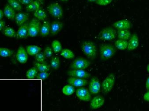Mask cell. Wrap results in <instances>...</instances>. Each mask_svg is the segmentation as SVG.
Segmentation results:
<instances>
[{"label": "cell", "instance_id": "8992f818", "mask_svg": "<svg viewBox=\"0 0 149 111\" xmlns=\"http://www.w3.org/2000/svg\"><path fill=\"white\" fill-rule=\"evenodd\" d=\"M116 77L114 74L111 73L108 75L102 84V89L104 94H108L110 92L115 83Z\"/></svg>", "mask_w": 149, "mask_h": 111}, {"label": "cell", "instance_id": "8fae6325", "mask_svg": "<svg viewBox=\"0 0 149 111\" xmlns=\"http://www.w3.org/2000/svg\"><path fill=\"white\" fill-rule=\"evenodd\" d=\"M112 27L117 30H129L132 27V23L129 20L126 19H120L112 24Z\"/></svg>", "mask_w": 149, "mask_h": 111}, {"label": "cell", "instance_id": "7402d4cb", "mask_svg": "<svg viewBox=\"0 0 149 111\" xmlns=\"http://www.w3.org/2000/svg\"><path fill=\"white\" fill-rule=\"evenodd\" d=\"M114 45L116 49L120 50H124L127 49L128 41L118 39L116 41Z\"/></svg>", "mask_w": 149, "mask_h": 111}, {"label": "cell", "instance_id": "d4e9b609", "mask_svg": "<svg viewBox=\"0 0 149 111\" xmlns=\"http://www.w3.org/2000/svg\"><path fill=\"white\" fill-rule=\"evenodd\" d=\"M33 14L36 18L40 21L45 20L47 18L46 13L42 8H39L38 10L35 11Z\"/></svg>", "mask_w": 149, "mask_h": 111}, {"label": "cell", "instance_id": "9c48e42d", "mask_svg": "<svg viewBox=\"0 0 149 111\" xmlns=\"http://www.w3.org/2000/svg\"><path fill=\"white\" fill-rule=\"evenodd\" d=\"M67 74L70 77L85 79L88 78L91 76V74L89 73L82 69H72L68 71Z\"/></svg>", "mask_w": 149, "mask_h": 111}, {"label": "cell", "instance_id": "b9f144b4", "mask_svg": "<svg viewBox=\"0 0 149 111\" xmlns=\"http://www.w3.org/2000/svg\"><path fill=\"white\" fill-rule=\"evenodd\" d=\"M146 88L147 91H149V76L146 79Z\"/></svg>", "mask_w": 149, "mask_h": 111}, {"label": "cell", "instance_id": "5b68a950", "mask_svg": "<svg viewBox=\"0 0 149 111\" xmlns=\"http://www.w3.org/2000/svg\"><path fill=\"white\" fill-rule=\"evenodd\" d=\"M47 9L49 14L54 18L60 19L63 17V8L58 3H51L47 6Z\"/></svg>", "mask_w": 149, "mask_h": 111}, {"label": "cell", "instance_id": "4316f807", "mask_svg": "<svg viewBox=\"0 0 149 111\" xmlns=\"http://www.w3.org/2000/svg\"><path fill=\"white\" fill-rule=\"evenodd\" d=\"M60 55L64 58L67 59H73L75 57L74 52L71 50L68 49L62 50Z\"/></svg>", "mask_w": 149, "mask_h": 111}, {"label": "cell", "instance_id": "8d00e7d4", "mask_svg": "<svg viewBox=\"0 0 149 111\" xmlns=\"http://www.w3.org/2000/svg\"><path fill=\"white\" fill-rule=\"evenodd\" d=\"M43 53H44L46 57H47V58H50V57H52V49L51 47L47 46V47L45 48Z\"/></svg>", "mask_w": 149, "mask_h": 111}, {"label": "cell", "instance_id": "74e56055", "mask_svg": "<svg viewBox=\"0 0 149 111\" xmlns=\"http://www.w3.org/2000/svg\"><path fill=\"white\" fill-rule=\"evenodd\" d=\"M112 0H97L96 3L100 6H106L111 3Z\"/></svg>", "mask_w": 149, "mask_h": 111}, {"label": "cell", "instance_id": "44dd1931", "mask_svg": "<svg viewBox=\"0 0 149 111\" xmlns=\"http://www.w3.org/2000/svg\"><path fill=\"white\" fill-rule=\"evenodd\" d=\"M131 33L129 30H121L117 31L118 39L127 41L131 37Z\"/></svg>", "mask_w": 149, "mask_h": 111}, {"label": "cell", "instance_id": "e575fe53", "mask_svg": "<svg viewBox=\"0 0 149 111\" xmlns=\"http://www.w3.org/2000/svg\"><path fill=\"white\" fill-rule=\"evenodd\" d=\"M46 57H45L44 53H42V52H39L38 54L35 55L36 60V62H44Z\"/></svg>", "mask_w": 149, "mask_h": 111}, {"label": "cell", "instance_id": "484cf974", "mask_svg": "<svg viewBox=\"0 0 149 111\" xmlns=\"http://www.w3.org/2000/svg\"><path fill=\"white\" fill-rule=\"evenodd\" d=\"M35 66L40 72H47L50 70V66L46 63L35 62Z\"/></svg>", "mask_w": 149, "mask_h": 111}, {"label": "cell", "instance_id": "836d02e7", "mask_svg": "<svg viewBox=\"0 0 149 111\" xmlns=\"http://www.w3.org/2000/svg\"><path fill=\"white\" fill-rule=\"evenodd\" d=\"M60 59L58 57H53L51 61V66L53 69L57 70L60 66Z\"/></svg>", "mask_w": 149, "mask_h": 111}, {"label": "cell", "instance_id": "d6a6232c", "mask_svg": "<svg viewBox=\"0 0 149 111\" xmlns=\"http://www.w3.org/2000/svg\"><path fill=\"white\" fill-rule=\"evenodd\" d=\"M13 51L8 48H0V56L2 57H9L13 55Z\"/></svg>", "mask_w": 149, "mask_h": 111}, {"label": "cell", "instance_id": "9a60e30c", "mask_svg": "<svg viewBox=\"0 0 149 111\" xmlns=\"http://www.w3.org/2000/svg\"><path fill=\"white\" fill-rule=\"evenodd\" d=\"M139 38L136 34H134L128 41L127 50L129 51L135 50L139 46Z\"/></svg>", "mask_w": 149, "mask_h": 111}, {"label": "cell", "instance_id": "2e32d148", "mask_svg": "<svg viewBox=\"0 0 149 111\" xmlns=\"http://www.w3.org/2000/svg\"><path fill=\"white\" fill-rule=\"evenodd\" d=\"M29 23H24L19 28L17 33V38L18 39H25L28 37Z\"/></svg>", "mask_w": 149, "mask_h": 111}, {"label": "cell", "instance_id": "e0dca14e", "mask_svg": "<svg viewBox=\"0 0 149 111\" xmlns=\"http://www.w3.org/2000/svg\"><path fill=\"white\" fill-rule=\"evenodd\" d=\"M63 23L62 22L54 21L51 24V33L53 36L57 35L63 29Z\"/></svg>", "mask_w": 149, "mask_h": 111}, {"label": "cell", "instance_id": "4dcf8cb0", "mask_svg": "<svg viewBox=\"0 0 149 111\" xmlns=\"http://www.w3.org/2000/svg\"><path fill=\"white\" fill-rule=\"evenodd\" d=\"M52 49L54 53H58L62 50V44L58 40H54L52 43Z\"/></svg>", "mask_w": 149, "mask_h": 111}, {"label": "cell", "instance_id": "60d3db41", "mask_svg": "<svg viewBox=\"0 0 149 111\" xmlns=\"http://www.w3.org/2000/svg\"><path fill=\"white\" fill-rule=\"evenodd\" d=\"M143 99L145 101L149 102V91H147L144 94Z\"/></svg>", "mask_w": 149, "mask_h": 111}, {"label": "cell", "instance_id": "7c38bea8", "mask_svg": "<svg viewBox=\"0 0 149 111\" xmlns=\"http://www.w3.org/2000/svg\"><path fill=\"white\" fill-rule=\"evenodd\" d=\"M67 83L74 87H81L87 85L88 81L85 79L70 77L67 80Z\"/></svg>", "mask_w": 149, "mask_h": 111}, {"label": "cell", "instance_id": "f546056e", "mask_svg": "<svg viewBox=\"0 0 149 111\" xmlns=\"http://www.w3.org/2000/svg\"><path fill=\"white\" fill-rule=\"evenodd\" d=\"M62 91L63 94L65 95H71L74 93V87L70 84L66 85L63 87Z\"/></svg>", "mask_w": 149, "mask_h": 111}, {"label": "cell", "instance_id": "f35d334b", "mask_svg": "<svg viewBox=\"0 0 149 111\" xmlns=\"http://www.w3.org/2000/svg\"><path fill=\"white\" fill-rule=\"evenodd\" d=\"M21 4L28 5L33 1V0H18Z\"/></svg>", "mask_w": 149, "mask_h": 111}, {"label": "cell", "instance_id": "277c9868", "mask_svg": "<svg viewBox=\"0 0 149 111\" xmlns=\"http://www.w3.org/2000/svg\"><path fill=\"white\" fill-rule=\"evenodd\" d=\"M41 24L40 20L37 19L33 18L29 24L28 36L35 37L39 34L40 30Z\"/></svg>", "mask_w": 149, "mask_h": 111}, {"label": "cell", "instance_id": "52a82bcc", "mask_svg": "<svg viewBox=\"0 0 149 111\" xmlns=\"http://www.w3.org/2000/svg\"><path fill=\"white\" fill-rule=\"evenodd\" d=\"M90 61L83 57H78L75 59L70 65L71 69H82L85 70L91 65Z\"/></svg>", "mask_w": 149, "mask_h": 111}, {"label": "cell", "instance_id": "7dc6e473", "mask_svg": "<svg viewBox=\"0 0 149 111\" xmlns=\"http://www.w3.org/2000/svg\"><path fill=\"white\" fill-rule=\"evenodd\" d=\"M60 1H63V2H66L68 1V0H59Z\"/></svg>", "mask_w": 149, "mask_h": 111}, {"label": "cell", "instance_id": "d6986e66", "mask_svg": "<svg viewBox=\"0 0 149 111\" xmlns=\"http://www.w3.org/2000/svg\"><path fill=\"white\" fill-rule=\"evenodd\" d=\"M3 12L5 16L8 19L12 20L15 19L16 15V11L10 6V5L8 4L6 5L4 8Z\"/></svg>", "mask_w": 149, "mask_h": 111}, {"label": "cell", "instance_id": "3957f363", "mask_svg": "<svg viewBox=\"0 0 149 111\" xmlns=\"http://www.w3.org/2000/svg\"><path fill=\"white\" fill-rule=\"evenodd\" d=\"M117 35V32L112 27H106L102 29L99 34V39L102 41H111L115 39Z\"/></svg>", "mask_w": 149, "mask_h": 111}, {"label": "cell", "instance_id": "4fadbf2b", "mask_svg": "<svg viewBox=\"0 0 149 111\" xmlns=\"http://www.w3.org/2000/svg\"><path fill=\"white\" fill-rule=\"evenodd\" d=\"M17 60L21 63H25L28 60V53L26 49L22 46H19L16 55Z\"/></svg>", "mask_w": 149, "mask_h": 111}, {"label": "cell", "instance_id": "6da1fadb", "mask_svg": "<svg viewBox=\"0 0 149 111\" xmlns=\"http://www.w3.org/2000/svg\"><path fill=\"white\" fill-rule=\"evenodd\" d=\"M100 59L105 61L114 56L116 52V48L112 44H103L100 45Z\"/></svg>", "mask_w": 149, "mask_h": 111}, {"label": "cell", "instance_id": "ba28073f", "mask_svg": "<svg viewBox=\"0 0 149 111\" xmlns=\"http://www.w3.org/2000/svg\"><path fill=\"white\" fill-rule=\"evenodd\" d=\"M76 94L80 100L83 101H90L92 96L89 90L85 87H80L76 91Z\"/></svg>", "mask_w": 149, "mask_h": 111}, {"label": "cell", "instance_id": "ffe728a7", "mask_svg": "<svg viewBox=\"0 0 149 111\" xmlns=\"http://www.w3.org/2000/svg\"><path fill=\"white\" fill-rule=\"evenodd\" d=\"M51 32V24L49 21H45L43 22L40 30V35L42 37L48 36Z\"/></svg>", "mask_w": 149, "mask_h": 111}, {"label": "cell", "instance_id": "603a6c76", "mask_svg": "<svg viewBox=\"0 0 149 111\" xmlns=\"http://www.w3.org/2000/svg\"><path fill=\"white\" fill-rule=\"evenodd\" d=\"M26 50L29 55L33 56L40 52L42 49L37 46L29 45L27 46Z\"/></svg>", "mask_w": 149, "mask_h": 111}, {"label": "cell", "instance_id": "d590c367", "mask_svg": "<svg viewBox=\"0 0 149 111\" xmlns=\"http://www.w3.org/2000/svg\"><path fill=\"white\" fill-rule=\"evenodd\" d=\"M50 74L47 72H40L38 74L36 78L37 79H41V80H45L48 78Z\"/></svg>", "mask_w": 149, "mask_h": 111}, {"label": "cell", "instance_id": "f6af8a7d", "mask_svg": "<svg viewBox=\"0 0 149 111\" xmlns=\"http://www.w3.org/2000/svg\"><path fill=\"white\" fill-rule=\"evenodd\" d=\"M97 0H88L89 2H96Z\"/></svg>", "mask_w": 149, "mask_h": 111}, {"label": "cell", "instance_id": "cb8c5ba5", "mask_svg": "<svg viewBox=\"0 0 149 111\" xmlns=\"http://www.w3.org/2000/svg\"><path fill=\"white\" fill-rule=\"evenodd\" d=\"M40 8V3L37 0L33 1L29 5H27L26 9L28 12H35Z\"/></svg>", "mask_w": 149, "mask_h": 111}, {"label": "cell", "instance_id": "f1b7e54d", "mask_svg": "<svg viewBox=\"0 0 149 111\" xmlns=\"http://www.w3.org/2000/svg\"><path fill=\"white\" fill-rule=\"evenodd\" d=\"M10 5L15 11H20L22 10V6L18 0H7Z\"/></svg>", "mask_w": 149, "mask_h": 111}, {"label": "cell", "instance_id": "83f0119b", "mask_svg": "<svg viewBox=\"0 0 149 111\" xmlns=\"http://www.w3.org/2000/svg\"><path fill=\"white\" fill-rule=\"evenodd\" d=\"M4 35L10 38H15L17 37V33L13 28L10 27H6L3 30Z\"/></svg>", "mask_w": 149, "mask_h": 111}, {"label": "cell", "instance_id": "1f68e13d", "mask_svg": "<svg viewBox=\"0 0 149 111\" xmlns=\"http://www.w3.org/2000/svg\"><path fill=\"white\" fill-rule=\"evenodd\" d=\"M38 74V69L36 67H34L27 71L26 76L29 79H33L37 76Z\"/></svg>", "mask_w": 149, "mask_h": 111}, {"label": "cell", "instance_id": "7a4b0ae2", "mask_svg": "<svg viewBox=\"0 0 149 111\" xmlns=\"http://www.w3.org/2000/svg\"><path fill=\"white\" fill-rule=\"evenodd\" d=\"M81 50L88 59L94 60L97 56V50L95 44L92 41H85L81 45Z\"/></svg>", "mask_w": 149, "mask_h": 111}, {"label": "cell", "instance_id": "bcb514c9", "mask_svg": "<svg viewBox=\"0 0 149 111\" xmlns=\"http://www.w3.org/2000/svg\"><path fill=\"white\" fill-rule=\"evenodd\" d=\"M146 69H147V72L149 73V64L147 65V67H146Z\"/></svg>", "mask_w": 149, "mask_h": 111}, {"label": "cell", "instance_id": "ee69618b", "mask_svg": "<svg viewBox=\"0 0 149 111\" xmlns=\"http://www.w3.org/2000/svg\"><path fill=\"white\" fill-rule=\"evenodd\" d=\"M37 1H39L40 4H42L44 3V1H45V0H37Z\"/></svg>", "mask_w": 149, "mask_h": 111}, {"label": "cell", "instance_id": "ac0fdd59", "mask_svg": "<svg viewBox=\"0 0 149 111\" xmlns=\"http://www.w3.org/2000/svg\"><path fill=\"white\" fill-rule=\"evenodd\" d=\"M29 15L26 12H19L16 14L15 20L16 23L18 26H21L26 23V21L29 19Z\"/></svg>", "mask_w": 149, "mask_h": 111}, {"label": "cell", "instance_id": "7bdbcfd3", "mask_svg": "<svg viewBox=\"0 0 149 111\" xmlns=\"http://www.w3.org/2000/svg\"><path fill=\"white\" fill-rule=\"evenodd\" d=\"M4 16L3 11L1 9H0V20H1Z\"/></svg>", "mask_w": 149, "mask_h": 111}, {"label": "cell", "instance_id": "30bf717a", "mask_svg": "<svg viewBox=\"0 0 149 111\" xmlns=\"http://www.w3.org/2000/svg\"><path fill=\"white\" fill-rule=\"evenodd\" d=\"M100 83L98 79L96 77H93L89 84V91L91 94H96L100 91Z\"/></svg>", "mask_w": 149, "mask_h": 111}, {"label": "cell", "instance_id": "5bb4252c", "mask_svg": "<svg viewBox=\"0 0 149 111\" xmlns=\"http://www.w3.org/2000/svg\"><path fill=\"white\" fill-rule=\"evenodd\" d=\"M105 101L104 97L97 95L93 98L90 102V107L93 109H97L102 107Z\"/></svg>", "mask_w": 149, "mask_h": 111}, {"label": "cell", "instance_id": "ab89813d", "mask_svg": "<svg viewBox=\"0 0 149 111\" xmlns=\"http://www.w3.org/2000/svg\"><path fill=\"white\" fill-rule=\"evenodd\" d=\"M6 22L4 20H0V31L3 30L6 27Z\"/></svg>", "mask_w": 149, "mask_h": 111}]
</instances>
